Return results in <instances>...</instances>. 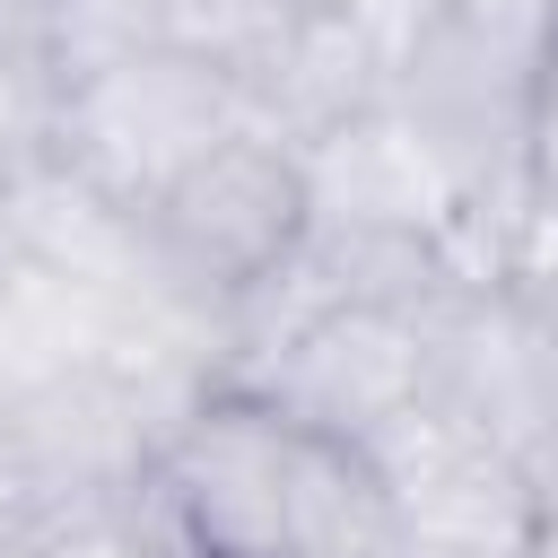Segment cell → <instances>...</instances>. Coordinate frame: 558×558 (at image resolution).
Listing matches in <instances>:
<instances>
[{"label": "cell", "mask_w": 558, "mask_h": 558, "mask_svg": "<svg viewBox=\"0 0 558 558\" xmlns=\"http://www.w3.org/2000/svg\"><path fill=\"white\" fill-rule=\"evenodd\" d=\"M148 488L192 558H401L366 445L279 410L253 384L201 392Z\"/></svg>", "instance_id": "obj_1"}, {"label": "cell", "mask_w": 558, "mask_h": 558, "mask_svg": "<svg viewBox=\"0 0 558 558\" xmlns=\"http://www.w3.org/2000/svg\"><path fill=\"white\" fill-rule=\"evenodd\" d=\"M549 0H392V113L418 131L462 201V262H480L523 183V113Z\"/></svg>", "instance_id": "obj_2"}, {"label": "cell", "mask_w": 558, "mask_h": 558, "mask_svg": "<svg viewBox=\"0 0 558 558\" xmlns=\"http://www.w3.org/2000/svg\"><path fill=\"white\" fill-rule=\"evenodd\" d=\"M235 131H262V113H253V87L227 52L131 44V52H105L52 87V122L35 148L61 157L70 174H87L105 201L148 209L192 157H209Z\"/></svg>", "instance_id": "obj_3"}, {"label": "cell", "mask_w": 558, "mask_h": 558, "mask_svg": "<svg viewBox=\"0 0 558 558\" xmlns=\"http://www.w3.org/2000/svg\"><path fill=\"white\" fill-rule=\"evenodd\" d=\"M148 262L157 279L201 305V314H235L253 305L314 235V183H305V148L279 131H235L209 157H192L148 209H140Z\"/></svg>", "instance_id": "obj_4"}, {"label": "cell", "mask_w": 558, "mask_h": 558, "mask_svg": "<svg viewBox=\"0 0 558 558\" xmlns=\"http://www.w3.org/2000/svg\"><path fill=\"white\" fill-rule=\"evenodd\" d=\"M366 462L384 480L401 558H523V541L541 523V497H549L497 436H480L436 392L392 410L366 436Z\"/></svg>", "instance_id": "obj_5"}, {"label": "cell", "mask_w": 558, "mask_h": 558, "mask_svg": "<svg viewBox=\"0 0 558 558\" xmlns=\"http://www.w3.org/2000/svg\"><path fill=\"white\" fill-rule=\"evenodd\" d=\"M427 392L558 488V331L497 279L462 270L427 296Z\"/></svg>", "instance_id": "obj_6"}, {"label": "cell", "mask_w": 558, "mask_h": 558, "mask_svg": "<svg viewBox=\"0 0 558 558\" xmlns=\"http://www.w3.org/2000/svg\"><path fill=\"white\" fill-rule=\"evenodd\" d=\"M427 305H384V296H323L296 323H279L235 384L270 392L279 410L366 445L392 410H410L427 392Z\"/></svg>", "instance_id": "obj_7"}, {"label": "cell", "mask_w": 558, "mask_h": 558, "mask_svg": "<svg viewBox=\"0 0 558 558\" xmlns=\"http://www.w3.org/2000/svg\"><path fill=\"white\" fill-rule=\"evenodd\" d=\"M262 131L323 140L392 105V0H279L235 52Z\"/></svg>", "instance_id": "obj_8"}, {"label": "cell", "mask_w": 558, "mask_h": 558, "mask_svg": "<svg viewBox=\"0 0 558 558\" xmlns=\"http://www.w3.org/2000/svg\"><path fill=\"white\" fill-rule=\"evenodd\" d=\"M305 183H314V227H401V235H462V201L418 148V131L375 105L323 140H305Z\"/></svg>", "instance_id": "obj_9"}, {"label": "cell", "mask_w": 558, "mask_h": 558, "mask_svg": "<svg viewBox=\"0 0 558 558\" xmlns=\"http://www.w3.org/2000/svg\"><path fill=\"white\" fill-rule=\"evenodd\" d=\"M166 296V288H148ZM140 288H105L87 270H61L44 253H17L0 270V375L17 392L87 375V366H122V340L148 305Z\"/></svg>", "instance_id": "obj_10"}, {"label": "cell", "mask_w": 558, "mask_h": 558, "mask_svg": "<svg viewBox=\"0 0 558 558\" xmlns=\"http://www.w3.org/2000/svg\"><path fill=\"white\" fill-rule=\"evenodd\" d=\"M35 558H192L174 514L157 506V488H122V497H96L78 514H52L35 532Z\"/></svg>", "instance_id": "obj_11"}, {"label": "cell", "mask_w": 558, "mask_h": 558, "mask_svg": "<svg viewBox=\"0 0 558 558\" xmlns=\"http://www.w3.org/2000/svg\"><path fill=\"white\" fill-rule=\"evenodd\" d=\"M523 183L532 201H558V0L541 26V61H532V113H523Z\"/></svg>", "instance_id": "obj_12"}, {"label": "cell", "mask_w": 558, "mask_h": 558, "mask_svg": "<svg viewBox=\"0 0 558 558\" xmlns=\"http://www.w3.org/2000/svg\"><path fill=\"white\" fill-rule=\"evenodd\" d=\"M0 70H52V0H0Z\"/></svg>", "instance_id": "obj_13"}, {"label": "cell", "mask_w": 558, "mask_h": 558, "mask_svg": "<svg viewBox=\"0 0 558 558\" xmlns=\"http://www.w3.org/2000/svg\"><path fill=\"white\" fill-rule=\"evenodd\" d=\"M26 253V227H17V148H0V270Z\"/></svg>", "instance_id": "obj_14"}, {"label": "cell", "mask_w": 558, "mask_h": 558, "mask_svg": "<svg viewBox=\"0 0 558 558\" xmlns=\"http://www.w3.org/2000/svg\"><path fill=\"white\" fill-rule=\"evenodd\" d=\"M0 558H35V532H0Z\"/></svg>", "instance_id": "obj_15"}, {"label": "cell", "mask_w": 558, "mask_h": 558, "mask_svg": "<svg viewBox=\"0 0 558 558\" xmlns=\"http://www.w3.org/2000/svg\"><path fill=\"white\" fill-rule=\"evenodd\" d=\"M9 401H17V384H9V375H0V418H9Z\"/></svg>", "instance_id": "obj_16"}]
</instances>
